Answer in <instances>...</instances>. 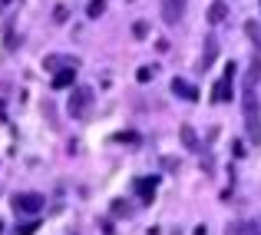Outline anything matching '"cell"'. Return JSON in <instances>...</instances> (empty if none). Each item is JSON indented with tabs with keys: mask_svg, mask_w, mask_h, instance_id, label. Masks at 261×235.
Here are the masks:
<instances>
[{
	"mask_svg": "<svg viewBox=\"0 0 261 235\" xmlns=\"http://www.w3.org/2000/svg\"><path fill=\"white\" fill-rule=\"evenodd\" d=\"M178 139H182V146L189 149V153H202V143H198V133H195V126H178Z\"/></svg>",
	"mask_w": 261,
	"mask_h": 235,
	"instance_id": "cell-11",
	"label": "cell"
},
{
	"mask_svg": "<svg viewBox=\"0 0 261 235\" xmlns=\"http://www.w3.org/2000/svg\"><path fill=\"white\" fill-rule=\"evenodd\" d=\"M133 37H136V40H146V37H149V24H146V20L133 24Z\"/></svg>",
	"mask_w": 261,
	"mask_h": 235,
	"instance_id": "cell-21",
	"label": "cell"
},
{
	"mask_svg": "<svg viewBox=\"0 0 261 235\" xmlns=\"http://www.w3.org/2000/svg\"><path fill=\"white\" fill-rule=\"evenodd\" d=\"M155 189H159V176H139V179H133V192H136V199H139L142 205H149L155 199Z\"/></svg>",
	"mask_w": 261,
	"mask_h": 235,
	"instance_id": "cell-6",
	"label": "cell"
},
{
	"mask_svg": "<svg viewBox=\"0 0 261 235\" xmlns=\"http://www.w3.org/2000/svg\"><path fill=\"white\" fill-rule=\"evenodd\" d=\"M76 66H70V70H60V73H53L50 77V86L57 89V93H63V89H73L76 86Z\"/></svg>",
	"mask_w": 261,
	"mask_h": 235,
	"instance_id": "cell-9",
	"label": "cell"
},
{
	"mask_svg": "<svg viewBox=\"0 0 261 235\" xmlns=\"http://www.w3.org/2000/svg\"><path fill=\"white\" fill-rule=\"evenodd\" d=\"M4 229H7V225H4V222H0V235H4Z\"/></svg>",
	"mask_w": 261,
	"mask_h": 235,
	"instance_id": "cell-28",
	"label": "cell"
},
{
	"mask_svg": "<svg viewBox=\"0 0 261 235\" xmlns=\"http://www.w3.org/2000/svg\"><path fill=\"white\" fill-rule=\"evenodd\" d=\"M37 229H43V225H40V219L33 216V219H27V222H20L17 229H13V235H37Z\"/></svg>",
	"mask_w": 261,
	"mask_h": 235,
	"instance_id": "cell-16",
	"label": "cell"
},
{
	"mask_svg": "<svg viewBox=\"0 0 261 235\" xmlns=\"http://www.w3.org/2000/svg\"><path fill=\"white\" fill-rule=\"evenodd\" d=\"M109 216H113V219H133L136 205L126 202V199H113V202H109Z\"/></svg>",
	"mask_w": 261,
	"mask_h": 235,
	"instance_id": "cell-12",
	"label": "cell"
},
{
	"mask_svg": "<svg viewBox=\"0 0 261 235\" xmlns=\"http://www.w3.org/2000/svg\"><path fill=\"white\" fill-rule=\"evenodd\" d=\"M99 229H102V235H116V229H113V219H102V222H99Z\"/></svg>",
	"mask_w": 261,
	"mask_h": 235,
	"instance_id": "cell-24",
	"label": "cell"
},
{
	"mask_svg": "<svg viewBox=\"0 0 261 235\" xmlns=\"http://www.w3.org/2000/svg\"><path fill=\"white\" fill-rule=\"evenodd\" d=\"M0 10H4V0H0Z\"/></svg>",
	"mask_w": 261,
	"mask_h": 235,
	"instance_id": "cell-29",
	"label": "cell"
},
{
	"mask_svg": "<svg viewBox=\"0 0 261 235\" xmlns=\"http://www.w3.org/2000/svg\"><path fill=\"white\" fill-rule=\"evenodd\" d=\"M258 225H261V222H258Z\"/></svg>",
	"mask_w": 261,
	"mask_h": 235,
	"instance_id": "cell-30",
	"label": "cell"
},
{
	"mask_svg": "<svg viewBox=\"0 0 261 235\" xmlns=\"http://www.w3.org/2000/svg\"><path fill=\"white\" fill-rule=\"evenodd\" d=\"M113 143H129V146H139V133H133V129H119V133H113Z\"/></svg>",
	"mask_w": 261,
	"mask_h": 235,
	"instance_id": "cell-17",
	"label": "cell"
},
{
	"mask_svg": "<svg viewBox=\"0 0 261 235\" xmlns=\"http://www.w3.org/2000/svg\"><path fill=\"white\" fill-rule=\"evenodd\" d=\"M70 66H83V60L73 57V53H50V57H43V70L46 73H60V70H70Z\"/></svg>",
	"mask_w": 261,
	"mask_h": 235,
	"instance_id": "cell-5",
	"label": "cell"
},
{
	"mask_svg": "<svg viewBox=\"0 0 261 235\" xmlns=\"http://www.w3.org/2000/svg\"><path fill=\"white\" fill-rule=\"evenodd\" d=\"M225 235H261V225H255V222H228L225 225Z\"/></svg>",
	"mask_w": 261,
	"mask_h": 235,
	"instance_id": "cell-14",
	"label": "cell"
},
{
	"mask_svg": "<svg viewBox=\"0 0 261 235\" xmlns=\"http://www.w3.org/2000/svg\"><path fill=\"white\" fill-rule=\"evenodd\" d=\"M66 20H70V10H66V7L60 4L57 10H53V24H66Z\"/></svg>",
	"mask_w": 261,
	"mask_h": 235,
	"instance_id": "cell-22",
	"label": "cell"
},
{
	"mask_svg": "<svg viewBox=\"0 0 261 235\" xmlns=\"http://www.w3.org/2000/svg\"><path fill=\"white\" fill-rule=\"evenodd\" d=\"M17 46H20V43H17V33H13V24H7V50L13 53Z\"/></svg>",
	"mask_w": 261,
	"mask_h": 235,
	"instance_id": "cell-23",
	"label": "cell"
},
{
	"mask_svg": "<svg viewBox=\"0 0 261 235\" xmlns=\"http://www.w3.org/2000/svg\"><path fill=\"white\" fill-rule=\"evenodd\" d=\"M185 4H189V0H159V10H162V20H166L169 27H175L178 20L185 17Z\"/></svg>",
	"mask_w": 261,
	"mask_h": 235,
	"instance_id": "cell-7",
	"label": "cell"
},
{
	"mask_svg": "<svg viewBox=\"0 0 261 235\" xmlns=\"http://www.w3.org/2000/svg\"><path fill=\"white\" fill-rule=\"evenodd\" d=\"M162 169H169V172H172V169H178V162H175V159H169V156H166V159H162Z\"/></svg>",
	"mask_w": 261,
	"mask_h": 235,
	"instance_id": "cell-26",
	"label": "cell"
},
{
	"mask_svg": "<svg viewBox=\"0 0 261 235\" xmlns=\"http://www.w3.org/2000/svg\"><path fill=\"white\" fill-rule=\"evenodd\" d=\"M172 93L178 96V100H185V103H198V100H202V89H198L195 83L182 80V77H175V80H172Z\"/></svg>",
	"mask_w": 261,
	"mask_h": 235,
	"instance_id": "cell-8",
	"label": "cell"
},
{
	"mask_svg": "<svg viewBox=\"0 0 261 235\" xmlns=\"http://www.w3.org/2000/svg\"><path fill=\"white\" fill-rule=\"evenodd\" d=\"M93 106H96V89L93 86H73L70 96H66V113L70 120L76 123H86L93 116Z\"/></svg>",
	"mask_w": 261,
	"mask_h": 235,
	"instance_id": "cell-1",
	"label": "cell"
},
{
	"mask_svg": "<svg viewBox=\"0 0 261 235\" xmlns=\"http://www.w3.org/2000/svg\"><path fill=\"white\" fill-rule=\"evenodd\" d=\"M231 153L242 159V156H245V143H242V139H235V143H231Z\"/></svg>",
	"mask_w": 261,
	"mask_h": 235,
	"instance_id": "cell-25",
	"label": "cell"
},
{
	"mask_svg": "<svg viewBox=\"0 0 261 235\" xmlns=\"http://www.w3.org/2000/svg\"><path fill=\"white\" fill-rule=\"evenodd\" d=\"M235 77H238V66L225 63V73L212 83V103H228L231 100V93H235Z\"/></svg>",
	"mask_w": 261,
	"mask_h": 235,
	"instance_id": "cell-4",
	"label": "cell"
},
{
	"mask_svg": "<svg viewBox=\"0 0 261 235\" xmlns=\"http://www.w3.org/2000/svg\"><path fill=\"white\" fill-rule=\"evenodd\" d=\"M242 109H245V133H248V143L261 146V103H258L255 89H245Z\"/></svg>",
	"mask_w": 261,
	"mask_h": 235,
	"instance_id": "cell-2",
	"label": "cell"
},
{
	"mask_svg": "<svg viewBox=\"0 0 261 235\" xmlns=\"http://www.w3.org/2000/svg\"><path fill=\"white\" fill-rule=\"evenodd\" d=\"M155 73H159V66H155V63H146V66H139V70H136V80H139V83H149V80H155Z\"/></svg>",
	"mask_w": 261,
	"mask_h": 235,
	"instance_id": "cell-18",
	"label": "cell"
},
{
	"mask_svg": "<svg viewBox=\"0 0 261 235\" xmlns=\"http://www.w3.org/2000/svg\"><path fill=\"white\" fill-rule=\"evenodd\" d=\"M192 235H208V229H205V225H198V229L192 232Z\"/></svg>",
	"mask_w": 261,
	"mask_h": 235,
	"instance_id": "cell-27",
	"label": "cell"
},
{
	"mask_svg": "<svg viewBox=\"0 0 261 235\" xmlns=\"http://www.w3.org/2000/svg\"><path fill=\"white\" fill-rule=\"evenodd\" d=\"M258 80H261V57L255 53V57H251V63H248V73H245V89H255Z\"/></svg>",
	"mask_w": 261,
	"mask_h": 235,
	"instance_id": "cell-15",
	"label": "cell"
},
{
	"mask_svg": "<svg viewBox=\"0 0 261 235\" xmlns=\"http://www.w3.org/2000/svg\"><path fill=\"white\" fill-rule=\"evenodd\" d=\"M43 205H46V199L40 192H13L10 196V209L17 216H40Z\"/></svg>",
	"mask_w": 261,
	"mask_h": 235,
	"instance_id": "cell-3",
	"label": "cell"
},
{
	"mask_svg": "<svg viewBox=\"0 0 261 235\" xmlns=\"http://www.w3.org/2000/svg\"><path fill=\"white\" fill-rule=\"evenodd\" d=\"M245 33H248V40L255 43V50L261 53V30H258V24H255V20H248V24H245Z\"/></svg>",
	"mask_w": 261,
	"mask_h": 235,
	"instance_id": "cell-19",
	"label": "cell"
},
{
	"mask_svg": "<svg viewBox=\"0 0 261 235\" xmlns=\"http://www.w3.org/2000/svg\"><path fill=\"white\" fill-rule=\"evenodd\" d=\"M218 57V40L215 37H205V46H202V57H198V70H212Z\"/></svg>",
	"mask_w": 261,
	"mask_h": 235,
	"instance_id": "cell-10",
	"label": "cell"
},
{
	"mask_svg": "<svg viewBox=\"0 0 261 235\" xmlns=\"http://www.w3.org/2000/svg\"><path fill=\"white\" fill-rule=\"evenodd\" d=\"M205 17H208V24H225V17H228V4H225V0H212V7H208V13H205Z\"/></svg>",
	"mask_w": 261,
	"mask_h": 235,
	"instance_id": "cell-13",
	"label": "cell"
},
{
	"mask_svg": "<svg viewBox=\"0 0 261 235\" xmlns=\"http://www.w3.org/2000/svg\"><path fill=\"white\" fill-rule=\"evenodd\" d=\"M102 10H106V0H89L86 17H89V20H99V17H102Z\"/></svg>",
	"mask_w": 261,
	"mask_h": 235,
	"instance_id": "cell-20",
	"label": "cell"
}]
</instances>
